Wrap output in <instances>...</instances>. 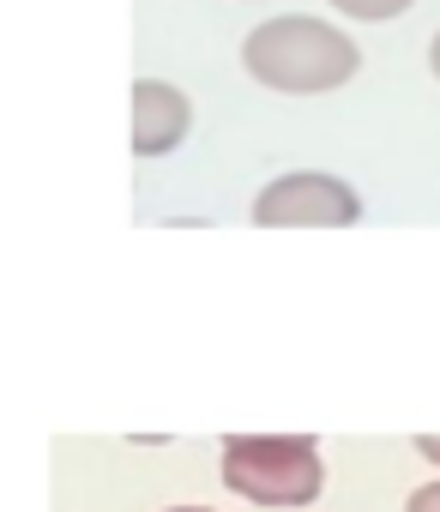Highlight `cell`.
I'll use <instances>...</instances> for the list:
<instances>
[{"mask_svg": "<svg viewBox=\"0 0 440 512\" xmlns=\"http://www.w3.org/2000/svg\"><path fill=\"white\" fill-rule=\"evenodd\" d=\"M242 61L260 85L272 91H290V97H314V91H338L344 79H356L362 55L344 31L320 25V19H272V25H254L248 43H242Z\"/></svg>", "mask_w": 440, "mask_h": 512, "instance_id": "cell-1", "label": "cell"}, {"mask_svg": "<svg viewBox=\"0 0 440 512\" xmlns=\"http://www.w3.org/2000/svg\"><path fill=\"white\" fill-rule=\"evenodd\" d=\"M224 488H236L254 506H308L326 488V458L314 434H230Z\"/></svg>", "mask_w": 440, "mask_h": 512, "instance_id": "cell-2", "label": "cell"}, {"mask_svg": "<svg viewBox=\"0 0 440 512\" xmlns=\"http://www.w3.org/2000/svg\"><path fill=\"white\" fill-rule=\"evenodd\" d=\"M362 217V199L350 181L302 169V175H278L260 199H254V223L260 229H350Z\"/></svg>", "mask_w": 440, "mask_h": 512, "instance_id": "cell-3", "label": "cell"}, {"mask_svg": "<svg viewBox=\"0 0 440 512\" xmlns=\"http://www.w3.org/2000/svg\"><path fill=\"white\" fill-rule=\"evenodd\" d=\"M187 121H193V109H187V97H181L175 85H163V79H139V85H133V127H127L133 157H163V151H175V145L187 139Z\"/></svg>", "mask_w": 440, "mask_h": 512, "instance_id": "cell-4", "label": "cell"}, {"mask_svg": "<svg viewBox=\"0 0 440 512\" xmlns=\"http://www.w3.org/2000/svg\"><path fill=\"white\" fill-rule=\"evenodd\" d=\"M332 7L344 13V19H362V25H380V19H398L410 0H332Z\"/></svg>", "mask_w": 440, "mask_h": 512, "instance_id": "cell-5", "label": "cell"}, {"mask_svg": "<svg viewBox=\"0 0 440 512\" xmlns=\"http://www.w3.org/2000/svg\"><path fill=\"white\" fill-rule=\"evenodd\" d=\"M404 512H440V476H434V482H422V488H410Z\"/></svg>", "mask_w": 440, "mask_h": 512, "instance_id": "cell-6", "label": "cell"}, {"mask_svg": "<svg viewBox=\"0 0 440 512\" xmlns=\"http://www.w3.org/2000/svg\"><path fill=\"white\" fill-rule=\"evenodd\" d=\"M416 452H422L428 464H440V434H422V440H416Z\"/></svg>", "mask_w": 440, "mask_h": 512, "instance_id": "cell-7", "label": "cell"}, {"mask_svg": "<svg viewBox=\"0 0 440 512\" xmlns=\"http://www.w3.org/2000/svg\"><path fill=\"white\" fill-rule=\"evenodd\" d=\"M428 67H434V79H440V37H434V49H428Z\"/></svg>", "mask_w": 440, "mask_h": 512, "instance_id": "cell-8", "label": "cell"}, {"mask_svg": "<svg viewBox=\"0 0 440 512\" xmlns=\"http://www.w3.org/2000/svg\"><path fill=\"white\" fill-rule=\"evenodd\" d=\"M163 512H211V506H163Z\"/></svg>", "mask_w": 440, "mask_h": 512, "instance_id": "cell-9", "label": "cell"}]
</instances>
